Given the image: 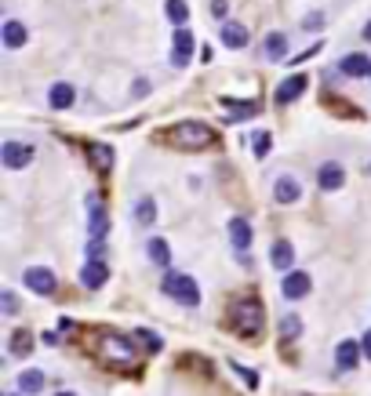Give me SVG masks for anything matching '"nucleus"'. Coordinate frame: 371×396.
<instances>
[{"instance_id": "nucleus-10", "label": "nucleus", "mask_w": 371, "mask_h": 396, "mask_svg": "<svg viewBox=\"0 0 371 396\" xmlns=\"http://www.w3.org/2000/svg\"><path fill=\"white\" fill-rule=\"evenodd\" d=\"M310 288H313V280H310V273H287L284 277V283H281V291H284V298H306L310 295Z\"/></svg>"}, {"instance_id": "nucleus-41", "label": "nucleus", "mask_w": 371, "mask_h": 396, "mask_svg": "<svg viewBox=\"0 0 371 396\" xmlns=\"http://www.w3.org/2000/svg\"><path fill=\"white\" fill-rule=\"evenodd\" d=\"M4 396H15V393H4Z\"/></svg>"}, {"instance_id": "nucleus-13", "label": "nucleus", "mask_w": 371, "mask_h": 396, "mask_svg": "<svg viewBox=\"0 0 371 396\" xmlns=\"http://www.w3.org/2000/svg\"><path fill=\"white\" fill-rule=\"evenodd\" d=\"M338 73L342 76H368L371 73V58L361 55V51H353V55H346L342 62H338Z\"/></svg>"}, {"instance_id": "nucleus-3", "label": "nucleus", "mask_w": 371, "mask_h": 396, "mask_svg": "<svg viewBox=\"0 0 371 396\" xmlns=\"http://www.w3.org/2000/svg\"><path fill=\"white\" fill-rule=\"evenodd\" d=\"M171 142H175L179 149H204V146H212V142H215V131L207 128V124L186 120V124H175Z\"/></svg>"}, {"instance_id": "nucleus-18", "label": "nucleus", "mask_w": 371, "mask_h": 396, "mask_svg": "<svg viewBox=\"0 0 371 396\" xmlns=\"http://www.w3.org/2000/svg\"><path fill=\"white\" fill-rule=\"evenodd\" d=\"M19 389H22L26 396L40 393V389H44V371H37V368H26V371L19 374Z\"/></svg>"}, {"instance_id": "nucleus-29", "label": "nucleus", "mask_w": 371, "mask_h": 396, "mask_svg": "<svg viewBox=\"0 0 371 396\" xmlns=\"http://www.w3.org/2000/svg\"><path fill=\"white\" fill-rule=\"evenodd\" d=\"M281 331H284V338H299L302 335V320H299V316H284Z\"/></svg>"}, {"instance_id": "nucleus-21", "label": "nucleus", "mask_w": 371, "mask_h": 396, "mask_svg": "<svg viewBox=\"0 0 371 396\" xmlns=\"http://www.w3.org/2000/svg\"><path fill=\"white\" fill-rule=\"evenodd\" d=\"M88 222H91V236H106V229H109V218H106V211H102V204L91 197V215H88Z\"/></svg>"}, {"instance_id": "nucleus-36", "label": "nucleus", "mask_w": 371, "mask_h": 396, "mask_svg": "<svg viewBox=\"0 0 371 396\" xmlns=\"http://www.w3.org/2000/svg\"><path fill=\"white\" fill-rule=\"evenodd\" d=\"M139 338H142V342H146V345H150V349H153V353L160 349V338H157V335H150V331H139Z\"/></svg>"}, {"instance_id": "nucleus-15", "label": "nucleus", "mask_w": 371, "mask_h": 396, "mask_svg": "<svg viewBox=\"0 0 371 396\" xmlns=\"http://www.w3.org/2000/svg\"><path fill=\"white\" fill-rule=\"evenodd\" d=\"M230 240L237 251H248L251 247V226H248V218H233L230 222Z\"/></svg>"}, {"instance_id": "nucleus-6", "label": "nucleus", "mask_w": 371, "mask_h": 396, "mask_svg": "<svg viewBox=\"0 0 371 396\" xmlns=\"http://www.w3.org/2000/svg\"><path fill=\"white\" fill-rule=\"evenodd\" d=\"M22 280H26V288L37 291V295H52V291H55V273H52V269H44V265L26 269Z\"/></svg>"}, {"instance_id": "nucleus-38", "label": "nucleus", "mask_w": 371, "mask_h": 396, "mask_svg": "<svg viewBox=\"0 0 371 396\" xmlns=\"http://www.w3.org/2000/svg\"><path fill=\"white\" fill-rule=\"evenodd\" d=\"M361 345H364V356L371 360V331H368V335H364V342H361Z\"/></svg>"}, {"instance_id": "nucleus-26", "label": "nucleus", "mask_w": 371, "mask_h": 396, "mask_svg": "<svg viewBox=\"0 0 371 396\" xmlns=\"http://www.w3.org/2000/svg\"><path fill=\"white\" fill-rule=\"evenodd\" d=\"M91 160H95V167H99V171H109V164H113V153H109V146H102V142H95V146H91Z\"/></svg>"}, {"instance_id": "nucleus-34", "label": "nucleus", "mask_w": 371, "mask_h": 396, "mask_svg": "<svg viewBox=\"0 0 371 396\" xmlns=\"http://www.w3.org/2000/svg\"><path fill=\"white\" fill-rule=\"evenodd\" d=\"M269 142H273V138H269V135L262 131L259 138H255V153H259V156H266V153H269Z\"/></svg>"}, {"instance_id": "nucleus-14", "label": "nucleus", "mask_w": 371, "mask_h": 396, "mask_svg": "<svg viewBox=\"0 0 371 396\" xmlns=\"http://www.w3.org/2000/svg\"><path fill=\"white\" fill-rule=\"evenodd\" d=\"M317 182H320V189H338L346 182V171L338 167L335 160H328V164H320V171H317Z\"/></svg>"}, {"instance_id": "nucleus-37", "label": "nucleus", "mask_w": 371, "mask_h": 396, "mask_svg": "<svg viewBox=\"0 0 371 396\" xmlns=\"http://www.w3.org/2000/svg\"><path fill=\"white\" fill-rule=\"evenodd\" d=\"M132 94H135V99H142V94H150V81H135Z\"/></svg>"}, {"instance_id": "nucleus-2", "label": "nucleus", "mask_w": 371, "mask_h": 396, "mask_svg": "<svg viewBox=\"0 0 371 396\" xmlns=\"http://www.w3.org/2000/svg\"><path fill=\"white\" fill-rule=\"evenodd\" d=\"M95 349H99L102 360H109V363H124V368L139 360L135 342L127 338V335H117V331H102V335H99V345H95Z\"/></svg>"}, {"instance_id": "nucleus-12", "label": "nucleus", "mask_w": 371, "mask_h": 396, "mask_svg": "<svg viewBox=\"0 0 371 396\" xmlns=\"http://www.w3.org/2000/svg\"><path fill=\"white\" fill-rule=\"evenodd\" d=\"M222 44L230 47V51L248 47V26H244V22H226V26H222Z\"/></svg>"}, {"instance_id": "nucleus-11", "label": "nucleus", "mask_w": 371, "mask_h": 396, "mask_svg": "<svg viewBox=\"0 0 371 396\" xmlns=\"http://www.w3.org/2000/svg\"><path fill=\"white\" fill-rule=\"evenodd\" d=\"M273 197H277V204H295L302 197V185L295 175H281L277 185H273Z\"/></svg>"}, {"instance_id": "nucleus-28", "label": "nucleus", "mask_w": 371, "mask_h": 396, "mask_svg": "<svg viewBox=\"0 0 371 396\" xmlns=\"http://www.w3.org/2000/svg\"><path fill=\"white\" fill-rule=\"evenodd\" d=\"M29 345H33V338H29V331H15L8 349H11L15 356H19V353H26V349H29Z\"/></svg>"}, {"instance_id": "nucleus-35", "label": "nucleus", "mask_w": 371, "mask_h": 396, "mask_svg": "<svg viewBox=\"0 0 371 396\" xmlns=\"http://www.w3.org/2000/svg\"><path fill=\"white\" fill-rule=\"evenodd\" d=\"M212 15L215 19H226V15H230V4H226V0H212Z\"/></svg>"}, {"instance_id": "nucleus-25", "label": "nucleus", "mask_w": 371, "mask_h": 396, "mask_svg": "<svg viewBox=\"0 0 371 396\" xmlns=\"http://www.w3.org/2000/svg\"><path fill=\"white\" fill-rule=\"evenodd\" d=\"M135 218L142 222V226H153V222H157V204H153V197H142V200L135 204Z\"/></svg>"}, {"instance_id": "nucleus-16", "label": "nucleus", "mask_w": 371, "mask_h": 396, "mask_svg": "<svg viewBox=\"0 0 371 396\" xmlns=\"http://www.w3.org/2000/svg\"><path fill=\"white\" fill-rule=\"evenodd\" d=\"M302 91H306V76L295 73V76H287V81L277 88V102H295Z\"/></svg>"}, {"instance_id": "nucleus-9", "label": "nucleus", "mask_w": 371, "mask_h": 396, "mask_svg": "<svg viewBox=\"0 0 371 396\" xmlns=\"http://www.w3.org/2000/svg\"><path fill=\"white\" fill-rule=\"evenodd\" d=\"M361 349H364V345H357L353 338L338 342V349H335V368H338V371H353V368L361 363Z\"/></svg>"}, {"instance_id": "nucleus-20", "label": "nucleus", "mask_w": 371, "mask_h": 396, "mask_svg": "<svg viewBox=\"0 0 371 396\" xmlns=\"http://www.w3.org/2000/svg\"><path fill=\"white\" fill-rule=\"evenodd\" d=\"M146 251H150V258H153L160 269H168V265H171V247H168V240H160V236H153V240L146 244Z\"/></svg>"}, {"instance_id": "nucleus-33", "label": "nucleus", "mask_w": 371, "mask_h": 396, "mask_svg": "<svg viewBox=\"0 0 371 396\" xmlns=\"http://www.w3.org/2000/svg\"><path fill=\"white\" fill-rule=\"evenodd\" d=\"M230 368H233V371H237L240 378H244V382H248L251 389H255V386H259V378H255V371H244V368H237V363H233V360H230Z\"/></svg>"}, {"instance_id": "nucleus-27", "label": "nucleus", "mask_w": 371, "mask_h": 396, "mask_svg": "<svg viewBox=\"0 0 371 396\" xmlns=\"http://www.w3.org/2000/svg\"><path fill=\"white\" fill-rule=\"evenodd\" d=\"M222 106L230 109V117H233V120H248V117L259 113V106H255V102H251V106H233L230 99H222Z\"/></svg>"}, {"instance_id": "nucleus-5", "label": "nucleus", "mask_w": 371, "mask_h": 396, "mask_svg": "<svg viewBox=\"0 0 371 396\" xmlns=\"http://www.w3.org/2000/svg\"><path fill=\"white\" fill-rule=\"evenodd\" d=\"M193 58V33L186 26H175V44H171V66L175 69H186Z\"/></svg>"}, {"instance_id": "nucleus-7", "label": "nucleus", "mask_w": 371, "mask_h": 396, "mask_svg": "<svg viewBox=\"0 0 371 396\" xmlns=\"http://www.w3.org/2000/svg\"><path fill=\"white\" fill-rule=\"evenodd\" d=\"M0 156H4V167L19 171V167H26L29 160H33V146H22V142H4V146H0Z\"/></svg>"}, {"instance_id": "nucleus-4", "label": "nucleus", "mask_w": 371, "mask_h": 396, "mask_svg": "<svg viewBox=\"0 0 371 396\" xmlns=\"http://www.w3.org/2000/svg\"><path fill=\"white\" fill-rule=\"evenodd\" d=\"M164 291L182 306H197L200 302V288H197V280H193L189 273H168L164 277Z\"/></svg>"}, {"instance_id": "nucleus-39", "label": "nucleus", "mask_w": 371, "mask_h": 396, "mask_svg": "<svg viewBox=\"0 0 371 396\" xmlns=\"http://www.w3.org/2000/svg\"><path fill=\"white\" fill-rule=\"evenodd\" d=\"M364 40H368V44H371V22H368V26H364Z\"/></svg>"}, {"instance_id": "nucleus-30", "label": "nucleus", "mask_w": 371, "mask_h": 396, "mask_svg": "<svg viewBox=\"0 0 371 396\" xmlns=\"http://www.w3.org/2000/svg\"><path fill=\"white\" fill-rule=\"evenodd\" d=\"M106 255V236H91L88 240V258H102Z\"/></svg>"}, {"instance_id": "nucleus-32", "label": "nucleus", "mask_w": 371, "mask_h": 396, "mask_svg": "<svg viewBox=\"0 0 371 396\" xmlns=\"http://www.w3.org/2000/svg\"><path fill=\"white\" fill-rule=\"evenodd\" d=\"M0 302H4V313H8V316L19 313V298H15L11 291H4V298H0Z\"/></svg>"}, {"instance_id": "nucleus-8", "label": "nucleus", "mask_w": 371, "mask_h": 396, "mask_svg": "<svg viewBox=\"0 0 371 396\" xmlns=\"http://www.w3.org/2000/svg\"><path fill=\"white\" fill-rule=\"evenodd\" d=\"M106 280H109V265L102 258H88L84 269H80V283H84L88 291H95V288H102Z\"/></svg>"}, {"instance_id": "nucleus-17", "label": "nucleus", "mask_w": 371, "mask_h": 396, "mask_svg": "<svg viewBox=\"0 0 371 396\" xmlns=\"http://www.w3.org/2000/svg\"><path fill=\"white\" fill-rule=\"evenodd\" d=\"M47 106L52 109H70L73 106V88L70 84H52V91H47Z\"/></svg>"}, {"instance_id": "nucleus-1", "label": "nucleus", "mask_w": 371, "mask_h": 396, "mask_svg": "<svg viewBox=\"0 0 371 396\" xmlns=\"http://www.w3.org/2000/svg\"><path fill=\"white\" fill-rule=\"evenodd\" d=\"M230 320H233V327H237L244 338L259 335L262 320H266L262 302H259V298H240V302H233V309H230Z\"/></svg>"}, {"instance_id": "nucleus-40", "label": "nucleus", "mask_w": 371, "mask_h": 396, "mask_svg": "<svg viewBox=\"0 0 371 396\" xmlns=\"http://www.w3.org/2000/svg\"><path fill=\"white\" fill-rule=\"evenodd\" d=\"M58 396H73V393H58Z\"/></svg>"}, {"instance_id": "nucleus-42", "label": "nucleus", "mask_w": 371, "mask_h": 396, "mask_svg": "<svg viewBox=\"0 0 371 396\" xmlns=\"http://www.w3.org/2000/svg\"><path fill=\"white\" fill-rule=\"evenodd\" d=\"M368 76H371V73H368Z\"/></svg>"}, {"instance_id": "nucleus-23", "label": "nucleus", "mask_w": 371, "mask_h": 396, "mask_svg": "<svg viewBox=\"0 0 371 396\" xmlns=\"http://www.w3.org/2000/svg\"><path fill=\"white\" fill-rule=\"evenodd\" d=\"M284 55H287V37H284V33H269V37H266V58L281 62Z\"/></svg>"}, {"instance_id": "nucleus-19", "label": "nucleus", "mask_w": 371, "mask_h": 396, "mask_svg": "<svg viewBox=\"0 0 371 396\" xmlns=\"http://www.w3.org/2000/svg\"><path fill=\"white\" fill-rule=\"evenodd\" d=\"M26 40H29L26 26H22V22H15V19H8V22H4V44H8L11 51H15V47H22Z\"/></svg>"}, {"instance_id": "nucleus-24", "label": "nucleus", "mask_w": 371, "mask_h": 396, "mask_svg": "<svg viewBox=\"0 0 371 396\" xmlns=\"http://www.w3.org/2000/svg\"><path fill=\"white\" fill-rule=\"evenodd\" d=\"M164 11H168L171 26H186V19H189V4H186V0H168Z\"/></svg>"}, {"instance_id": "nucleus-22", "label": "nucleus", "mask_w": 371, "mask_h": 396, "mask_svg": "<svg viewBox=\"0 0 371 396\" xmlns=\"http://www.w3.org/2000/svg\"><path fill=\"white\" fill-rule=\"evenodd\" d=\"M292 258H295V251H292V244H287V240L273 244V265H277V269H284V273H287V269H292Z\"/></svg>"}, {"instance_id": "nucleus-31", "label": "nucleus", "mask_w": 371, "mask_h": 396, "mask_svg": "<svg viewBox=\"0 0 371 396\" xmlns=\"http://www.w3.org/2000/svg\"><path fill=\"white\" fill-rule=\"evenodd\" d=\"M306 29H324V11H313V15H306L302 19Z\"/></svg>"}]
</instances>
